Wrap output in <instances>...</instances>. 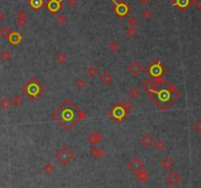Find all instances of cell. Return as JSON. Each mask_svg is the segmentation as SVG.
<instances>
[{
  "label": "cell",
  "mask_w": 201,
  "mask_h": 188,
  "mask_svg": "<svg viewBox=\"0 0 201 188\" xmlns=\"http://www.w3.org/2000/svg\"><path fill=\"white\" fill-rule=\"evenodd\" d=\"M126 24H128L129 28H135L138 25V20L137 18H135V17H130L128 22H126Z\"/></svg>",
  "instance_id": "obj_34"
},
{
  "label": "cell",
  "mask_w": 201,
  "mask_h": 188,
  "mask_svg": "<svg viewBox=\"0 0 201 188\" xmlns=\"http://www.w3.org/2000/svg\"><path fill=\"white\" fill-rule=\"evenodd\" d=\"M21 91L27 96V98L29 99L32 102H36L37 99H39L42 96V94L45 92L44 87H43L40 82L36 78H30V79L26 83L25 85L21 88Z\"/></svg>",
  "instance_id": "obj_3"
},
{
  "label": "cell",
  "mask_w": 201,
  "mask_h": 188,
  "mask_svg": "<svg viewBox=\"0 0 201 188\" xmlns=\"http://www.w3.org/2000/svg\"><path fill=\"white\" fill-rule=\"evenodd\" d=\"M139 95H140V92H139V90L137 88H134V87L132 89H130V91H129V96L130 99H137L139 97Z\"/></svg>",
  "instance_id": "obj_30"
},
{
  "label": "cell",
  "mask_w": 201,
  "mask_h": 188,
  "mask_svg": "<svg viewBox=\"0 0 201 188\" xmlns=\"http://www.w3.org/2000/svg\"><path fill=\"white\" fill-rule=\"evenodd\" d=\"M192 128H193L195 132L201 134V118H198L193 124H192Z\"/></svg>",
  "instance_id": "obj_37"
},
{
  "label": "cell",
  "mask_w": 201,
  "mask_h": 188,
  "mask_svg": "<svg viewBox=\"0 0 201 188\" xmlns=\"http://www.w3.org/2000/svg\"><path fill=\"white\" fill-rule=\"evenodd\" d=\"M135 174V177L138 181H141V182H145L148 178H149V174H148L147 172H145L144 169H141V170H138L134 173Z\"/></svg>",
  "instance_id": "obj_19"
},
{
  "label": "cell",
  "mask_w": 201,
  "mask_h": 188,
  "mask_svg": "<svg viewBox=\"0 0 201 188\" xmlns=\"http://www.w3.org/2000/svg\"><path fill=\"white\" fill-rule=\"evenodd\" d=\"M16 24L18 25V26H20V27H25L26 26V24H27V20L26 19H17L16 20Z\"/></svg>",
  "instance_id": "obj_39"
},
{
  "label": "cell",
  "mask_w": 201,
  "mask_h": 188,
  "mask_svg": "<svg viewBox=\"0 0 201 188\" xmlns=\"http://www.w3.org/2000/svg\"><path fill=\"white\" fill-rule=\"evenodd\" d=\"M12 100L8 98H4V99H1L0 100V107L3 109L4 111H7L8 109H10L11 107H12Z\"/></svg>",
  "instance_id": "obj_22"
},
{
  "label": "cell",
  "mask_w": 201,
  "mask_h": 188,
  "mask_svg": "<svg viewBox=\"0 0 201 188\" xmlns=\"http://www.w3.org/2000/svg\"><path fill=\"white\" fill-rule=\"evenodd\" d=\"M10 33H11V31L9 30V28L6 27V26H3L2 28H0V37L2 38H8Z\"/></svg>",
  "instance_id": "obj_29"
},
{
  "label": "cell",
  "mask_w": 201,
  "mask_h": 188,
  "mask_svg": "<svg viewBox=\"0 0 201 188\" xmlns=\"http://www.w3.org/2000/svg\"><path fill=\"white\" fill-rule=\"evenodd\" d=\"M75 85L78 90H82L86 87V82L84 79H81V78H78V79L76 81Z\"/></svg>",
  "instance_id": "obj_36"
},
{
  "label": "cell",
  "mask_w": 201,
  "mask_h": 188,
  "mask_svg": "<svg viewBox=\"0 0 201 188\" xmlns=\"http://www.w3.org/2000/svg\"><path fill=\"white\" fill-rule=\"evenodd\" d=\"M90 154L92 155L93 157H95V158H97V159H104L105 158L106 153L104 150H102V149L92 146L90 148Z\"/></svg>",
  "instance_id": "obj_18"
},
{
  "label": "cell",
  "mask_w": 201,
  "mask_h": 188,
  "mask_svg": "<svg viewBox=\"0 0 201 188\" xmlns=\"http://www.w3.org/2000/svg\"><path fill=\"white\" fill-rule=\"evenodd\" d=\"M108 49H110L112 52H117L118 50L120 49V45H119V43H118L116 41H112L110 43H109Z\"/></svg>",
  "instance_id": "obj_35"
},
{
  "label": "cell",
  "mask_w": 201,
  "mask_h": 188,
  "mask_svg": "<svg viewBox=\"0 0 201 188\" xmlns=\"http://www.w3.org/2000/svg\"><path fill=\"white\" fill-rule=\"evenodd\" d=\"M42 170H43V172H44L45 174H48V175H49V174H52L55 172L56 167H55L54 164H50V163H47V164H45L44 165H43Z\"/></svg>",
  "instance_id": "obj_24"
},
{
  "label": "cell",
  "mask_w": 201,
  "mask_h": 188,
  "mask_svg": "<svg viewBox=\"0 0 201 188\" xmlns=\"http://www.w3.org/2000/svg\"><path fill=\"white\" fill-rule=\"evenodd\" d=\"M17 19H26L27 18V13L25 11H20L17 13Z\"/></svg>",
  "instance_id": "obj_40"
},
{
  "label": "cell",
  "mask_w": 201,
  "mask_h": 188,
  "mask_svg": "<svg viewBox=\"0 0 201 188\" xmlns=\"http://www.w3.org/2000/svg\"><path fill=\"white\" fill-rule=\"evenodd\" d=\"M85 72L86 74V76H88L90 78H94V77H96V76L98 75L99 70H98L97 67L94 66V65H90V66H88L85 69Z\"/></svg>",
  "instance_id": "obj_20"
},
{
  "label": "cell",
  "mask_w": 201,
  "mask_h": 188,
  "mask_svg": "<svg viewBox=\"0 0 201 188\" xmlns=\"http://www.w3.org/2000/svg\"><path fill=\"white\" fill-rule=\"evenodd\" d=\"M157 188H166V187H165L164 185H159V186L157 187Z\"/></svg>",
  "instance_id": "obj_45"
},
{
  "label": "cell",
  "mask_w": 201,
  "mask_h": 188,
  "mask_svg": "<svg viewBox=\"0 0 201 188\" xmlns=\"http://www.w3.org/2000/svg\"><path fill=\"white\" fill-rule=\"evenodd\" d=\"M128 70H129V72L132 74L133 76L137 77V76L140 75L141 72L143 71V66H142V64L139 62L138 60L134 59L133 61H132V63L129 65Z\"/></svg>",
  "instance_id": "obj_9"
},
{
  "label": "cell",
  "mask_w": 201,
  "mask_h": 188,
  "mask_svg": "<svg viewBox=\"0 0 201 188\" xmlns=\"http://www.w3.org/2000/svg\"><path fill=\"white\" fill-rule=\"evenodd\" d=\"M55 59L58 63L63 64L65 62H67V60L69 59V57H68V55L66 53H64V52H59V53L56 54Z\"/></svg>",
  "instance_id": "obj_25"
},
{
  "label": "cell",
  "mask_w": 201,
  "mask_h": 188,
  "mask_svg": "<svg viewBox=\"0 0 201 188\" xmlns=\"http://www.w3.org/2000/svg\"><path fill=\"white\" fill-rule=\"evenodd\" d=\"M165 84L167 86L166 89L160 90L159 92L156 91L147 93L149 99L163 111H166L170 107H172V104L175 102H177V99L181 97L180 93L177 91L176 87L174 85L167 81H165Z\"/></svg>",
  "instance_id": "obj_2"
},
{
  "label": "cell",
  "mask_w": 201,
  "mask_h": 188,
  "mask_svg": "<svg viewBox=\"0 0 201 188\" xmlns=\"http://www.w3.org/2000/svg\"><path fill=\"white\" fill-rule=\"evenodd\" d=\"M85 116L86 113L78 109L76 104L70 99L64 100L52 113V118L67 131H71L76 124L84 120Z\"/></svg>",
  "instance_id": "obj_1"
},
{
  "label": "cell",
  "mask_w": 201,
  "mask_h": 188,
  "mask_svg": "<svg viewBox=\"0 0 201 188\" xmlns=\"http://www.w3.org/2000/svg\"><path fill=\"white\" fill-rule=\"evenodd\" d=\"M75 158L74 151L68 146H62L59 148L55 153V159L57 160L59 164L63 165L69 164Z\"/></svg>",
  "instance_id": "obj_4"
},
{
  "label": "cell",
  "mask_w": 201,
  "mask_h": 188,
  "mask_svg": "<svg viewBox=\"0 0 201 188\" xmlns=\"http://www.w3.org/2000/svg\"><path fill=\"white\" fill-rule=\"evenodd\" d=\"M153 145H154L155 150H156V151H158V152H160V151L164 150L165 147H166V145H165V142L163 141V140H161V139L157 140V141H154Z\"/></svg>",
  "instance_id": "obj_27"
},
{
  "label": "cell",
  "mask_w": 201,
  "mask_h": 188,
  "mask_svg": "<svg viewBox=\"0 0 201 188\" xmlns=\"http://www.w3.org/2000/svg\"><path fill=\"white\" fill-rule=\"evenodd\" d=\"M166 181L171 187H176L181 183L182 177L177 172H170L166 176Z\"/></svg>",
  "instance_id": "obj_10"
},
{
  "label": "cell",
  "mask_w": 201,
  "mask_h": 188,
  "mask_svg": "<svg viewBox=\"0 0 201 188\" xmlns=\"http://www.w3.org/2000/svg\"><path fill=\"white\" fill-rule=\"evenodd\" d=\"M150 2V0H138V3L141 4V5H146Z\"/></svg>",
  "instance_id": "obj_43"
},
{
  "label": "cell",
  "mask_w": 201,
  "mask_h": 188,
  "mask_svg": "<svg viewBox=\"0 0 201 188\" xmlns=\"http://www.w3.org/2000/svg\"><path fill=\"white\" fill-rule=\"evenodd\" d=\"M0 100H1V94H0Z\"/></svg>",
  "instance_id": "obj_46"
},
{
  "label": "cell",
  "mask_w": 201,
  "mask_h": 188,
  "mask_svg": "<svg viewBox=\"0 0 201 188\" xmlns=\"http://www.w3.org/2000/svg\"><path fill=\"white\" fill-rule=\"evenodd\" d=\"M154 139L150 134H144L140 139V144L146 149H149L150 147L153 146Z\"/></svg>",
  "instance_id": "obj_15"
},
{
  "label": "cell",
  "mask_w": 201,
  "mask_h": 188,
  "mask_svg": "<svg viewBox=\"0 0 201 188\" xmlns=\"http://www.w3.org/2000/svg\"><path fill=\"white\" fill-rule=\"evenodd\" d=\"M67 3H68V5H69L70 7L74 8V7H76V6H77L78 0H67Z\"/></svg>",
  "instance_id": "obj_41"
},
{
  "label": "cell",
  "mask_w": 201,
  "mask_h": 188,
  "mask_svg": "<svg viewBox=\"0 0 201 188\" xmlns=\"http://www.w3.org/2000/svg\"><path fill=\"white\" fill-rule=\"evenodd\" d=\"M122 107H123L124 108H126L128 111H130L133 108V103H132V100L130 99H125V100H122V102L119 103Z\"/></svg>",
  "instance_id": "obj_26"
},
{
  "label": "cell",
  "mask_w": 201,
  "mask_h": 188,
  "mask_svg": "<svg viewBox=\"0 0 201 188\" xmlns=\"http://www.w3.org/2000/svg\"><path fill=\"white\" fill-rule=\"evenodd\" d=\"M102 140V135L100 134L97 131H94V132H91L88 137H87V142H88L91 146H95L97 145L98 143L101 142Z\"/></svg>",
  "instance_id": "obj_13"
},
{
  "label": "cell",
  "mask_w": 201,
  "mask_h": 188,
  "mask_svg": "<svg viewBox=\"0 0 201 188\" xmlns=\"http://www.w3.org/2000/svg\"><path fill=\"white\" fill-rule=\"evenodd\" d=\"M142 89L148 93V92H156L158 90V86L152 79H145L141 83Z\"/></svg>",
  "instance_id": "obj_12"
},
{
  "label": "cell",
  "mask_w": 201,
  "mask_h": 188,
  "mask_svg": "<svg viewBox=\"0 0 201 188\" xmlns=\"http://www.w3.org/2000/svg\"><path fill=\"white\" fill-rule=\"evenodd\" d=\"M126 37L128 38H135L137 36V30L135 28H129L128 30H126Z\"/></svg>",
  "instance_id": "obj_33"
},
{
  "label": "cell",
  "mask_w": 201,
  "mask_h": 188,
  "mask_svg": "<svg viewBox=\"0 0 201 188\" xmlns=\"http://www.w3.org/2000/svg\"><path fill=\"white\" fill-rule=\"evenodd\" d=\"M3 18H4L3 14H1V13H0V21H1V20H3Z\"/></svg>",
  "instance_id": "obj_44"
},
{
  "label": "cell",
  "mask_w": 201,
  "mask_h": 188,
  "mask_svg": "<svg viewBox=\"0 0 201 188\" xmlns=\"http://www.w3.org/2000/svg\"><path fill=\"white\" fill-rule=\"evenodd\" d=\"M130 111H128L126 108H124L121 104L118 103H116L112 108H110V110L108 111V115L112 117V119L114 120L116 123H121L124 119H126V117L130 114Z\"/></svg>",
  "instance_id": "obj_6"
},
{
  "label": "cell",
  "mask_w": 201,
  "mask_h": 188,
  "mask_svg": "<svg viewBox=\"0 0 201 188\" xmlns=\"http://www.w3.org/2000/svg\"><path fill=\"white\" fill-rule=\"evenodd\" d=\"M23 103H24V99L20 95H15L12 99V103L16 107H21L22 104H23Z\"/></svg>",
  "instance_id": "obj_28"
},
{
  "label": "cell",
  "mask_w": 201,
  "mask_h": 188,
  "mask_svg": "<svg viewBox=\"0 0 201 188\" xmlns=\"http://www.w3.org/2000/svg\"><path fill=\"white\" fill-rule=\"evenodd\" d=\"M22 40H23V37H22V34L18 32H11L9 37H8V41H9V42L12 45H20Z\"/></svg>",
  "instance_id": "obj_14"
},
{
  "label": "cell",
  "mask_w": 201,
  "mask_h": 188,
  "mask_svg": "<svg viewBox=\"0 0 201 188\" xmlns=\"http://www.w3.org/2000/svg\"><path fill=\"white\" fill-rule=\"evenodd\" d=\"M113 79H114V77H113L112 73H110L109 71H104L103 74L101 75V81L104 83L105 85H109L111 84Z\"/></svg>",
  "instance_id": "obj_21"
},
{
  "label": "cell",
  "mask_w": 201,
  "mask_h": 188,
  "mask_svg": "<svg viewBox=\"0 0 201 188\" xmlns=\"http://www.w3.org/2000/svg\"><path fill=\"white\" fill-rule=\"evenodd\" d=\"M56 22H57V24L60 25V26H64L65 24H67L68 22V18L66 15H58L57 17H56Z\"/></svg>",
  "instance_id": "obj_31"
},
{
  "label": "cell",
  "mask_w": 201,
  "mask_h": 188,
  "mask_svg": "<svg viewBox=\"0 0 201 188\" xmlns=\"http://www.w3.org/2000/svg\"><path fill=\"white\" fill-rule=\"evenodd\" d=\"M144 168H145V164H144L142 159H140L139 157H134L128 164V168L133 173L138 172V170L144 169Z\"/></svg>",
  "instance_id": "obj_7"
},
{
  "label": "cell",
  "mask_w": 201,
  "mask_h": 188,
  "mask_svg": "<svg viewBox=\"0 0 201 188\" xmlns=\"http://www.w3.org/2000/svg\"><path fill=\"white\" fill-rule=\"evenodd\" d=\"M43 4H44L43 0H29V5L32 6V8L34 10H39Z\"/></svg>",
  "instance_id": "obj_23"
},
{
  "label": "cell",
  "mask_w": 201,
  "mask_h": 188,
  "mask_svg": "<svg viewBox=\"0 0 201 188\" xmlns=\"http://www.w3.org/2000/svg\"><path fill=\"white\" fill-rule=\"evenodd\" d=\"M171 4L174 6H177L180 10L185 11L189 6L190 1L189 0H173L171 1Z\"/></svg>",
  "instance_id": "obj_17"
},
{
  "label": "cell",
  "mask_w": 201,
  "mask_h": 188,
  "mask_svg": "<svg viewBox=\"0 0 201 188\" xmlns=\"http://www.w3.org/2000/svg\"><path fill=\"white\" fill-rule=\"evenodd\" d=\"M46 7L49 12H51L52 14H56L60 9L63 8V4L62 2H60V0H49L46 4Z\"/></svg>",
  "instance_id": "obj_11"
},
{
  "label": "cell",
  "mask_w": 201,
  "mask_h": 188,
  "mask_svg": "<svg viewBox=\"0 0 201 188\" xmlns=\"http://www.w3.org/2000/svg\"><path fill=\"white\" fill-rule=\"evenodd\" d=\"M144 72L148 74V75H150L151 77H153V79H155V78L163 77L164 74H166L168 71H167V69L161 64V61L157 59V60L152 61L149 66H147L145 68V71Z\"/></svg>",
  "instance_id": "obj_5"
},
{
  "label": "cell",
  "mask_w": 201,
  "mask_h": 188,
  "mask_svg": "<svg viewBox=\"0 0 201 188\" xmlns=\"http://www.w3.org/2000/svg\"><path fill=\"white\" fill-rule=\"evenodd\" d=\"M11 58V53L10 51L8 50H3L1 53H0V59H1L2 61H4V62H7V61H9Z\"/></svg>",
  "instance_id": "obj_32"
},
{
  "label": "cell",
  "mask_w": 201,
  "mask_h": 188,
  "mask_svg": "<svg viewBox=\"0 0 201 188\" xmlns=\"http://www.w3.org/2000/svg\"><path fill=\"white\" fill-rule=\"evenodd\" d=\"M112 2L115 4V13L119 16V18H123L130 12V7L125 1L116 2V0H112Z\"/></svg>",
  "instance_id": "obj_8"
},
{
  "label": "cell",
  "mask_w": 201,
  "mask_h": 188,
  "mask_svg": "<svg viewBox=\"0 0 201 188\" xmlns=\"http://www.w3.org/2000/svg\"><path fill=\"white\" fill-rule=\"evenodd\" d=\"M194 3V6L197 10H201V0H195L193 2Z\"/></svg>",
  "instance_id": "obj_42"
},
{
  "label": "cell",
  "mask_w": 201,
  "mask_h": 188,
  "mask_svg": "<svg viewBox=\"0 0 201 188\" xmlns=\"http://www.w3.org/2000/svg\"><path fill=\"white\" fill-rule=\"evenodd\" d=\"M141 16H142L145 20H149L151 17H152V12H151L150 9H148V8H145V9L142 11Z\"/></svg>",
  "instance_id": "obj_38"
},
{
  "label": "cell",
  "mask_w": 201,
  "mask_h": 188,
  "mask_svg": "<svg viewBox=\"0 0 201 188\" xmlns=\"http://www.w3.org/2000/svg\"><path fill=\"white\" fill-rule=\"evenodd\" d=\"M160 167L165 170H170L175 167V161L170 157H165L160 161Z\"/></svg>",
  "instance_id": "obj_16"
}]
</instances>
